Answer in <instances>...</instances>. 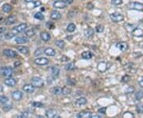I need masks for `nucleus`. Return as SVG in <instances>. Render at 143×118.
<instances>
[{
  "mask_svg": "<svg viewBox=\"0 0 143 118\" xmlns=\"http://www.w3.org/2000/svg\"><path fill=\"white\" fill-rule=\"evenodd\" d=\"M130 80V76H129V75H125V76L122 77V82L124 83L128 82Z\"/></svg>",
  "mask_w": 143,
  "mask_h": 118,
  "instance_id": "43",
  "label": "nucleus"
},
{
  "mask_svg": "<svg viewBox=\"0 0 143 118\" xmlns=\"http://www.w3.org/2000/svg\"><path fill=\"white\" fill-rule=\"evenodd\" d=\"M51 72H52V75L54 77H57L59 76L60 74V69L57 66H53L51 69Z\"/></svg>",
  "mask_w": 143,
  "mask_h": 118,
  "instance_id": "25",
  "label": "nucleus"
},
{
  "mask_svg": "<svg viewBox=\"0 0 143 118\" xmlns=\"http://www.w3.org/2000/svg\"><path fill=\"white\" fill-rule=\"evenodd\" d=\"M5 30H6V28L5 27H0V34H3V32H5Z\"/></svg>",
  "mask_w": 143,
  "mask_h": 118,
  "instance_id": "49",
  "label": "nucleus"
},
{
  "mask_svg": "<svg viewBox=\"0 0 143 118\" xmlns=\"http://www.w3.org/2000/svg\"><path fill=\"white\" fill-rule=\"evenodd\" d=\"M61 1H63L66 5H69L73 3V0H61Z\"/></svg>",
  "mask_w": 143,
  "mask_h": 118,
  "instance_id": "46",
  "label": "nucleus"
},
{
  "mask_svg": "<svg viewBox=\"0 0 143 118\" xmlns=\"http://www.w3.org/2000/svg\"><path fill=\"white\" fill-rule=\"evenodd\" d=\"M142 79H143V77H142Z\"/></svg>",
  "mask_w": 143,
  "mask_h": 118,
  "instance_id": "55",
  "label": "nucleus"
},
{
  "mask_svg": "<svg viewBox=\"0 0 143 118\" xmlns=\"http://www.w3.org/2000/svg\"><path fill=\"white\" fill-rule=\"evenodd\" d=\"M87 102V99L85 97H84V96H82V97H80L76 101V105L77 106H81V105H86Z\"/></svg>",
  "mask_w": 143,
  "mask_h": 118,
  "instance_id": "22",
  "label": "nucleus"
},
{
  "mask_svg": "<svg viewBox=\"0 0 143 118\" xmlns=\"http://www.w3.org/2000/svg\"><path fill=\"white\" fill-rule=\"evenodd\" d=\"M84 34L87 37H91L93 36V34H94V30L89 27V28H87L84 30Z\"/></svg>",
  "mask_w": 143,
  "mask_h": 118,
  "instance_id": "28",
  "label": "nucleus"
},
{
  "mask_svg": "<svg viewBox=\"0 0 143 118\" xmlns=\"http://www.w3.org/2000/svg\"><path fill=\"white\" fill-rule=\"evenodd\" d=\"M4 82L7 85V86L13 87V86H14V85H16V84H17V80H16L15 78H13V77H9V78L5 80Z\"/></svg>",
  "mask_w": 143,
  "mask_h": 118,
  "instance_id": "13",
  "label": "nucleus"
},
{
  "mask_svg": "<svg viewBox=\"0 0 143 118\" xmlns=\"http://www.w3.org/2000/svg\"><path fill=\"white\" fill-rule=\"evenodd\" d=\"M53 7L57 9H64L67 7V5L63 1H61V0H57V1H55L53 3Z\"/></svg>",
  "mask_w": 143,
  "mask_h": 118,
  "instance_id": "12",
  "label": "nucleus"
},
{
  "mask_svg": "<svg viewBox=\"0 0 143 118\" xmlns=\"http://www.w3.org/2000/svg\"><path fill=\"white\" fill-rule=\"evenodd\" d=\"M29 42V38L26 36H19L15 38V42L18 44H25Z\"/></svg>",
  "mask_w": 143,
  "mask_h": 118,
  "instance_id": "11",
  "label": "nucleus"
},
{
  "mask_svg": "<svg viewBox=\"0 0 143 118\" xmlns=\"http://www.w3.org/2000/svg\"><path fill=\"white\" fill-rule=\"evenodd\" d=\"M15 35H16L15 33H13V32H8V33H7L4 36H5V38L6 39H11Z\"/></svg>",
  "mask_w": 143,
  "mask_h": 118,
  "instance_id": "36",
  "label": "nucleus"
},
{
  "mask_svg": "<svg viewBox=\"0 0 143 118\" xmlns=\"http://www.w3.org/2000/svg\"><path fill=\"white\" fill-rule=\"evenodd\" d=\"M75 67H76L75 64L71 62V63H68L65 66V69L66 70H73V69H75Z\"/></svg>",
  "mask_w": 143,
  "mask_h": 118,
  "instance_id": "33",
  "label": "nucleus"
},
{
  "mask_svg": "<svg viewBox=\"0 0 143 118\" xmlns=\"http://www.w3.org/2000/svg\"><path fill=\"white\" fill-rule=\"evenodd\" d=\"M44 53L46 54L47 56H50V57H53L56 55V50L51 47H47L44 50Z\"/></svg>",
  "mask_w": 143,
  "mask_h": 118,
  "instance_id": "14",
  "label": "nucleus"
},
{
  "mask_svg": "<svg viewBox=\"0 0 143 118\" xmlns=\"http://www.w3.org/2000/svg\"><path fill=\"white\" fill-rule=\"evenodd\" d=\"M68 60H69V58L66 56H62L61 58H60V61L61 62H68Z\"/></svg>",
  "mask_w": 143,
  "mask_h": 118,
  "instance_id": "48",
  "label": "nucleus"
},
{
  "mask_svg": "<svg viewBox=\"0 0 143 118\" xmlns=\"http://www.w3.org/2000/svg\"><path fill=\"white\" fill-rule=\"evenodd\" d=\"M25 34L27 37H33V36H34L35 34H36V30L34 28H30V29H28V30H26V32H25Z\"/></svg>",
  "mask_w": 143,
  "mask_h": 118,
  "instance_id": "26",
  "label": "nucleus"
},
{
  "mask_svg": "<svg viewBox=\"0 0 143 118\" xmlns=\"http://www.w3.org/2000/svg\"><path fill=\"white\" fill-rule=\"evenodd\" d=\"M3 54L5 56H7L8 57H15L18 56V53L16 52L15 50H10V49H6L3 50Z\"/></svg>",
  "mask_w": 143,
  "mask_h": 118,
  "instance_id": "6",
  "label": "nucleus"
},
{
  "mask_svg": "<svg viewBox=\"0 0 143 118\" xmlns=\"http://www.w3.org/2000/svg\"><path fill=\"white\" fill-rule=\"evenodd\" d=\"M40 37H41V39L44 42H49L51 39L50 34H49L48 32H45V31L41 32V34H40Z\"/></svg>",
  "mask_w": 143,
  "mask_h": 118,
  "instance_id": "16",
  "label": "nucleus"
},
{
  "mask_svg": "<svg viewBox=\"0 0 143 118\" xmlns=\"http://www.w3.org/2000/svg\"><path fill=\"white\" fill-rule=\"evenodd\" d=\"M111 3L114 6H119L123 3V0H111Z\"/></svg>",
  "mask_w": 143,
  "mask_h": 118,
  "instance_id": "42",
  "label": "nucleus"
},
{
  "mask_svg": "<svg viewBox=\"0 0 143 118\" xmlns=\"http://www.w3.org/2000/svg\"><path fill=\"white\" fill-rule=\"evenodd\" d=\"M17 49H18V51L21 53H22V54H27V53H29V52H30L29 48L27 46H18Z\"/></svg>",
  "mask_w": 143,
  "mask_h": 118,
  "instance_id": "21",
  "label": "nucleus"
},
{
  "mask_svg": "<svg viewBox=\"0 0 143 118\" xmlns=\"http://www.w3.org/2000/svg\"><path fill=\"white\" fill-rule=\"evenodd\" d=\"M106 111H107V108H105V107H103V108H101V109H99V112H100V113H102V114H105Z\"/></svg>",
  "mask_w": 143,
  "mask_h": 118,
  "instance_id": "45",
  "label": "nucleus"
},
{
  "mask_svg": "<svg viewBox=\"0 0 143 118\" xmlns=\"http://www.w3.org/2000/svg\"><path fill=\"white\" fill-rule=\"evenodd\" d=\"M81 57L82 58L86 59V60H89V59H91L93 57V54L90 51H84L81 53Z\"/></svg>",
  "mask_w": 143,
  "mask_h": 118,
  "instance_id": "24",
  "label": "nucleus"
},
{
  "mask_svg": "<svg viewBox=\"0 0 143 118\" xmlns=\"http://www.w3.org/2000/svg\"><path fill=\"white\" fill-rule=\"evenodd\" d=\"M22 89H23L24 92H26V93H34V92L35 87H34L33 85H30V84H26V85H23Z\"/></svg>",
  "mask_w": 143,
  "mask_h": 118,
  "instance_id": "9",
  "label": "nucleus"
},
{
  "mask_svg": "<svg viewBox=\"0 0 143 118\" xmlns=\"http://www.w3.org/2000/svg\"><path fill=\"white\" fill-rule=\"evenodd\" d=\"M110 18H111V19L113 21V22L119 23V22H121V21L123 20V15L120 13L114 12V13H112L111 15H110Z\"/></svg>",
  "mask_w": 143,
  "mask_h": 118,
  "instance_id": "3",
  "label": "nucleus"
},
{
  "mask_svg": "<svg viewBox=\"0 0 143 118\" xmlns=\"http://www.w3.org/2000/svg\"><path fill=\"white\" fill-rule=\"evenodd\" d=\"M17 22V18L15 17L14 15H10L6 19V24L7 25H12Z\"/></svg>",
  "mask_w": 143,
  "mask_h": 118,
  "instance_id": "18",
  "label": "nucleus"
},
{
  "mask_svg": "<svg viewBox=\"0 0 143 118\" xmlns=\"http://www.w3.org/2000/svg\"><path fill=\"white\" fill-rule=\"evenodd\" d=\"M76 116L78 118H91V112L83 111V112H80L79 113H77Z\"/></svg>",
  "mask_w": 143,
  "mask_h": 118,
  "instance_id": "15",
  "label": "nucleus"
},
{
  "mask_svg": "<svg viewBox=\"0 0 143 118\" xmlns=\"http://www.w3.org/2000/svg\"><path fill=\"white\" fill-rule=\"evenodd\" d=\"M76 28V26L75 24L70 23V24H68V26H67V30H68V32H70V33H73V32L75 31Z\"/></svg>",
  "mask_w": 143,
  "mask_h": 118,
  "instance_id": "31",
  "label": "nucleus"
},
{
  "mask_svg": "<svg viewBox=\"0 0 143 118\" xmlns=\"http://www.w3.org/2000/svg\"><path fill=\"white\" fill-rule=\"evenodd\" d=\"M130 7L133 10H140V11H142L143 10V4L137 3V2H133L130 4Z\"/></svg>",
  "mask_w": 143,
  "mask_h": 118,
  "instance_id": "7",
  "label": "nucleus"
},
{
  "mask_svg": "<svg viewBox=\"0 0 143 118\" xmlns=\"http://www.w3.org/2000/svg\"><path fill=\"white\" fill-rule=\"evenodd\" d=\"M27 28V24L26 23H21L18 25L17 26L13 28V31H14V33H21V32H23L26 30Z\"/></svg>",
  "mask_w": 143,
  "mask_h": 118,
  "instance_id": "5",
  "label": "nucleus"
},
{
  "mask_svg": "<svg viewBox=\"0 0 143 118\" xmlns=\"http://www.w3.org/2000/svg\"><path fill=\"white\" fill-rule=\"evenodd\" d=\"M50 18L53 20H58L61 18V14H60L57 10H53L50 14Z\"/></svg>",
  "mask_w": 143,
  "mask_h": 118,
  "instance_id": "19",
  "label": "nucleus"
},
{
  "mask_svg": "<svg viewBox=\"0 0 143 118\" xmlns=\"http://www.w3.org/2000/svg\"><path fill=\"white\" fill-rule=\"evenodd\" d=\"M45 116L47 117H50V118H53L57 116V112L56 110L54 109H49L45 112Z\"/></svg>",
  "mask_w": 143,
  "mask_h": 118,
  "instance_id": "20",
  "label": "nucleus"
},
{
  "mask_svg": "<svg viewBox=\"0 0 143 118\" xmlns=\"http://www.w3.org/2000/svg\"><path fill=\"white\" fill-rule=\"evenodd\" d=\"M141 98H143V91L138 90L135 93V99L137 101H140V100H141Z\"/></svg>",
  "mask_w": 143,
  "mask_h": 118,
  "instance_id": "30",
  "label": "nucleus"
},
{
  "mask_svg": "<svg viewBox=\"0 0 143 118\" xmlns=\"http://www.w3.org/2000/svg\"><path fill=\"white\" fill-rule=\"evenodd\" d=\"M108 66H110V64L106 63V62H100V63H99V65H98L99 71H100L101 73H103V72L107 71V69H109V67H110Z\"/></svg>",
  "mask_w": 143,
  "mask_h": 118,
  "instance_id": "10",
  "label": "nucleus"
},
{
  "mask_svg": "<svg viewBox=\"0 0 143 118\" xmlns=\"http://www.w3.org/2000/svg\"><path fill=\"white\" fill-rule=\"evenodd\" d=\"M62 89L61 87H59V86H56V87H54L53 88V94L55 95H60V94H61L62 93Z\"/></svg>",
  "mask_w": 143,
  "mask_h": 118,
  "instance_id": "29",
  "label": "nucleus"
},
{
  "mask_svg": "<svg viewBox=\"0 0 143 118\" xmlns=\"http://www.w3.org/2000/svg\"><path fill=\"white\" fill-rule=\"evenodd\" d=\"M32 105L34 107H37V108H42V107H44V104L41 102H38V101H34V102L32 103Z\"/></svg>",
  "mask_w": 143,
  "mask_h": 118,
  "instance_id": "38",
  "label": "nucleus"
},
{
  "mask_svg": "<svg viewBox=\"0 0 143 118\" xmlns=\"http://www.w3.org/2000/svg\"><path fill=\"white\" fill-rule=\"evenodd\" d=\"M76 81L75 80H73V79H72V78H68L67 79V84L68 85H72V86H73V85H76Z\"/></svg>",
  "mask_w": 143,
  "mask_h": 118,
  "instance_id": "41",
  "label": "nucleus"
},
{
  "mask_svg": "<svg viewBox=\"0 0 143 118\" xmlns=\"http://www.w3.org/2000/svg\"><path fill=\"white\" fill-rule=\"evenodd\" d=\"M8 102V98L6 96H3L0 95V103L1 104H7Z\"/></svg>",
  "mask_w": 143,
  "mask_h": 118,
  "instance_id": "37",
  "label": "nucleus"
},
{
  "mask_svg": "<svg viewBox=\"0 0 143 118\" xmlns=\"http://www.w3.org/2000/svg\"><path fill=\"white\" fill-rule=\"evenodd\" d=\"M24 1L27 3H32L33 2V0H24Z\"/></svg>",
  "mask_w": 143,
  "mask_h": 118,
  "instance_id": "54",
  "label": "nucleus"
},
{
  "mask_svg": "<svg viewBox=\"0 0 143 118\" xmlns=\"http://www.w3.org/2000/svg\"><path fill=\"white\" fill-rule=\"evenodd\" d=\"M41 5V3L38 1V2H35V3H34V6L35 7H38V6H40Z\"/></svg>",
  "mask_w": 143,
  "mask_h": 118,
  "instance_id": "51",
  "label": "nucleus"
},
{
  "mask_svg": "<svg viewBox=\"0 0 143 118\" xmlns=\"http://www.w3.org/2000/svg\"><path fill=\"white\" fill-rule=\"evenodd\" d=\"M71 89L68 88V87H64L62 89V93L64 95H67V94H69L71 93Z\"/></svg>",
  "mask_w": 143,
  "mask_h": 118,
  "instance_id": "39",
  "label": "nucleus"
},
{
  "mask_svg": "<svg viewBox=\"0 0 143 118\" xmlns=\"http://www.w3.org/2000/svg\"><path fill=\"white\" fill-rule=\"evenodd\" d=\"M34 62L37 64V65H39V66H45L48 65L49 61V59L45 57H37L34 60Z\"/></svg>",
  "mask_w": 143,
  "mask_h": 118,
  "instance_id": "4",
  "label": "nucleus"
},
{
  "mask_svg": "<svg viewBox=\"0 0 143 118\" xmlns=\"http://www.w3.org/2000/svg\"><path fill=\"white\" fill-rule=\"evenodd\" d=\"M118 49H119L121 51H126L128 49V44L125 42H121L116 45Z\"/></svg>",
  "mask_w": 143,
  "mask_h": 118,
  "instance_id": "17",
  "label": "nucleus"
},
{
  "mask_svg": "<svg viewBox=\"0 0 143 118\" xmlns=\"http://www.w3.org/2000/svg\"><path fill=\"white\" fill-rule=\"evenodd\" d=\"M3 91V85H0V93H2Z\"/></svg>",
  "mask_w": 143,
  "mask_h": 118,
  "instance_id": "53",
  "label": "nucleus"
},
{
  "mask_svg": "<svg viewBox=\"0 0 143 118\" xmlns=\"http://www.w3.org/2000/svg\"><path fill=\"white\" fill-rule=\"evenodd\" d=\"M55 44H56V46L57 47L60 48V49H63L65 46V42L63 40H57V41H56V42H55Z\"/></svg>",
  "mask_w": 143,
  "mask_h": 118,
  "instance_id": "32",
  "label": "nucleus"
},
{
  "mask_svg": "<svg viewBox=\"0 0 143 118\" xmlns=\"http://www.w3.org/2000/svg\"><path fill=\"white\" fill-rule=\"evenodd\" d=\"M0 73H1L3 77H11L13 73H14V70L10 66H7V67H3L0 69Z\"/></svg>",
  "mask_w": 143,
  "mask_h": 118,
  "instance_id": "1",
  "label": "nucleus"
},
{
  "mask_svg": "<svg viewBox=\"0 0 143 118\" xmlns=\"http://www.w3.org/2000/svg\"><path fill=\"white\" fill-rule=\"evenodd\" d=\"M87 9H89V10H92L93 8H94V5H93L91 3H87Z\"/></svg>",
  "mask_w": 143,
  "mask_h": 118,
  "instance_id": "47",
  "label": "nucleus"
},
{
  "mask_svg": "<svg viewBox=\"0 0 143 118\" xmlns=\"http://www.w3.org/2000/svg\"><path fill=\"white\" fill-rule=\"evenodd\" d=\"M136 110L137 113H143V104H137L136 105Z\"/></svg>",
  "mask_w": 143,
  "mask_h": 118,
  "instance_id": "34",
  "label": "nucleus"
},
{
  "mask_svg": "<svg viewBox=\"0 0 143 118\" xmlns=\"http://www.w3.org/2000/svg\"><path fill=\"white\" fill-rule=\"evenodd\" d=\"M11 96L15 101H20L21 98H22L23 93H22V92H21L20 90H15L11 93Z\"/></svg>",
  "mask_w": 143,
  "mask_h": 118,
  "instance_id": "8",
  "label": "nucleus"
},
{
  "mask_svg": "<svg viewBox=\"0 0 143 118\" xmlns=\"http://www.w3.org/2000/svg\"><path fill=\"white\" fill-rule=\"evenodd\" d=\"M19 65H21V62H15V63H14V66H16V67H17L18 66H19Z\"/></svg>",
  "mask_w": 143,
  "mask_h": 118,
  "instance_id": "52",
  "label": "nucleus"
},
{
  "mask_svg": "<svg viewBox=\"0 0 143 118\" xmlns=\"http://www.w3.org/2000/svg\"><path fill=\"white\" fill-rule=\"evenodd\" d=\"M2 9H3V12H5V13H9V12L11 11L12 7L10 6V4H4L3 6V7H2Z\"/></svg>",
  "mask_w": 143,
  "mask_h": 118,
  "instance_id": "27",
  "label": "nucleus"
},
{
  "mask_svg": "<svg viewBox=\"0 0 143 118\" xmlns=\"http://www.w3.org/2000/svg\"><path fill=\"white\" fill-rule=\"evenodd\" d=\"M31 83L36 88H41L44 86V82L43 80L40 77H32L31 79Z\"/></svg>",
  "mask_w": 143,
  "mask_h": 118,
  "instance_id": "2",
  "label": "nucleus"
},
{
  "mask_svg": "<svg viewBox=\"0 0 143 118\" xmlns=\"http://www.w3.org/2000/svg\"><path fill=\"white\" fill-rule=\"evenodd\" d=\"M34 18L36 19H38V20H43L45 17H44V15L41 12H37L34 14Z\"/></svg>",
  "mask_w": 143,
  "mask_h": 118,
  "instance_id": "35",
  "label": "nucleus"
},
{
  "mask_svg": "<svg viewBox=\"0 0 143 118\" xmlns=\"http://www.w3.org/2000/svg\"><path fill=\"white\" fill-rule=\"evenodd\" d=\"M138 84H139V85H140V86H141V88H143V79L141 80V81H139Z\"/></svg>",
  "mask_w": 143,
  "mask_h": 118,
  "instance_id": "50",
  "label": "nucleus"
},
{
  "mask_svg": "<svg viewBox=\"0 0 143 118\" xmlns=\"http://www.w3.org/2000/svg\"><path fill=\"white\" fill-rule=\"evenodd\" d=\"M103 30H104V27L102 25H98L96 27V32H98V33H102Z\"/></svg>",
  "mask_w": 143,
  "mask_h": 118,
  "instance_id": "40",
  "label": "nucleus"
},
{
  "mask_svg": "<svg viewBox=\"0 0 143 118\" xmlns=\"http://www.w3.org/2000/svg\"><path fill=\"white\" fill-rule=\"evenodd\" d=\"M134 115L130 112H126L123 114V117H134Z\"/></svg>",
  "mask_w": 143,
  "mask_h": 118,
  "instance_id": "44",
  "label": "nucleus"
},
{
  "mask_svg": "<svg viewBox=\"0 0 143 118\" xmlns=\"http://www.w3.org/2000/svg\"><path fill=\"white\" fill-rule=\"evenodd\" d=\"M132 34L135 37H142L143 36V30L140 28H135L134 30H132Z\"/></svg>",
  "mask_w": 143,
  "mask_h": 118,
  "instance_id": "23",
  "label": "nucleus"
}]
</instances>
